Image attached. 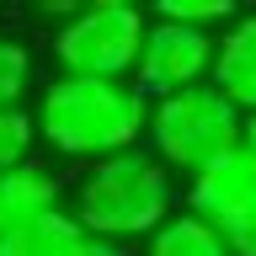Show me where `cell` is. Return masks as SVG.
Here are the masks:
<instances>
[{
  "mask_svg": "<svg viewBox=\"0 0 256 256\" xmlns=\"http://www.w3.org/2000/svg\"><path fill=\"white\" fill-rule=\"evenodd\" d=\"M38 139L59 150L64 160H102L139 150L150 139V102L134 80H86L59 75L38 96Z\"/></svg>",
  "mask_w": 256,
  "mask_h": 256,
  "instance_id": "1",
  "label": "cell"
},
{
  "mask_svg": "<svg viewBox=\"0 0 256 256\" xmlns=\"http://www.w3.org/2000/svg\"><path fill=\"white\" fill-rule=\"evenodd\" d=\"M171 203H176L171 171L150 150H128V155H112L80 176L70 214L80 219L86 235L123 246V240H150L171 219Z\"/></svg>",
  "mask_w": 256,
  "mask_h": 256,
  "instance_id": "2",
  "label": "cell"
},
{
  "mask_svg": "<svg viewBox=\"0 0 256 256\" xmlns=\"http://www.w3.org/2000/svg\"><path fill=\"white\" fill-rule=\"evenodd\" d=\"M246 139V112L219 96L214 86H192V91L160 96L150 107V155L166 171H208L214 160L235 155Z\"/></svg>",
  "mask_w": 256,
  "mask_h": 256,
  "instance_id": "3",
  "label": "cell"
},
{
  "mask_svg": "<svg viewBox=\"0 0 256 256\" xmlns=\"http://www.w3.org/2000/svg\"><path fill=\"white\" fill-rule=\"evenodd\" d=\"M144 22L139 6L128 0H96V6H80L59 22L54 32V59H59V75H86V80H134L144 54Z\"/></svg>",
  "mask_w": 256,
  "mask_h": 256,
  "instance_id": "4",
  "label": "cell"
},
{
  "mask_svg": "<svg viewBox=\"0 0 256 256\" xmlns=\"http://www.w3.org/2000/svg\"><path fill=\"white\" fill-rule=\"evenodd\" d=\"M214 48L219 38L214 32H198V27H182V22H150L144 32V54H139V70H134V86L144 96H176V91H192V86H208L214 75Z\"/></svg>",
  "mask_w": 256,
  "mask_h": 256,
  "instance_id": "5",
  "label": "cell"
},
{
  "mask_svg": "<svg viewBox=\"0 0 256 256\" xmlns=\"http://www.w3.org/2000/svg\"><path fill=\"white\" fill-rule=\"evenodd\" d=\"M187 214H198L214 230L251 219L256 214V160L246 150H235V155L214 160L208 171H198L187 182Z\"/></svg>",
  "mask_w": 256,
  "mask_h": 256,
  "instance_id": "6",
  "label": "cell"
},
{
  "mask_svg": "<svg viewBox=\"0 0 256 256\" xmlns=\"http://www.w3.org/2000/svg\"><path fill=\"white\" fill-rule=\"evenodd\" d=\"M208 86H214L219 96H230L246 118H256V11L235 16V22L219 32Z\"/></svg>",
  "mask_w": 256,
  "mask_h": 256,
  "instance_id": "7",
  "label": "cell"
},
{
  "mask_svg": "<svg viewBox=\"0 0 256 256\" xmlns=\"http://www.w3.org/2000/svg\"><path fill=\"white\" fill-rule=\"evenodd\" d=\"M48 208H64L54 171H43L38 160L16 166V171H0V235H16L22 224H32Z\"/></svg>",
  "mask_w": 256,
  "mask_h": 256,
  "instance_id": "8",
  "label": "cell"
},
{
  "mask_svg": "<svg viewBox=\"0 0 256 256\" xmlns=\"http://www.w3.org/2000/svg\"><path fill=\"white\" fill-rule=\"evenodd\" d=\"M144 256H230V246L198 214H171L155 235L144 240Z\"/></svg>",
  "mask_w": 256,
  "mask_h": 256,
  "instance_id": "9",
  "label": "cell"
},
{
  "mask_svg": "<svg viewBox=\"0 0 256 256\" xmlns=\"http://www.w3.org/2000/svg\"><path fill=\"white\" fill-rule=\"evenodd\" d=\"M11 240V251L16 256H70L86 240V230H80V219L70 214V208H48V214H38L32 224H22Z\"/></svg>",
  "mask_w": 256,
  "mask_h": 256,
  "instance_id": "10",
  "label": "cell"
},
{
  "mask_svg": "<svg viewBox=\"0 0 256 256\" xmlns=\"http://www.w3.org/2000/svg\"><path fill=\"white\" fill-rule=\"evenodd\" d=\"M32 144H38V118L22 107L0 112V171H16L32 160Z\"/></svg>",
  "mask_w": 256,
  "mask_h": 256,
  "instance_id": "11",
  "label": "cell"
},
{
  "mask_svg": "<svg viewBox=\"0 0 256 256\" xmlns=\"http://www.w3.org/2000/svg\"><path fill=\"white\" fill-rule=\"evenodd\" d=\"M155 16L160 22L198 27V32H214V27H230V22H235V6H230V0H160Z\"/></svg>",
  "mask_w": 256,
  "mask_h": 256,
  "instance_id": "12",
  "label": "cell"
},
{
  "mask_svg": "<svg viewBox=\"0 0 256 256\" xmlns=\"http://www.w3.org/2000/svg\"><path fill=\"white\" fill-rule=\"evenodd\" d=\"M27 86H32V54H27V43H16V38L0 32V112L22 107Z\"/></svg>",
  "mask_w": 256,
  "mask_h": 256,
  "instance_id": "13",
  "label": "cell"
},
{
  "mask_svg": "<svg viewBox=\"0 0 256 256\" xmlns=\"http://www.w3.org/2000/svg\"><path fill=\"white\" fill-rule=\"evenodd\" d=\"M219 235H224V246H230V256H256V214L230 224V230H219Z\"/></svg>",
  "mask_w": 256,
  "mask_h": 256,
  "instance_id": "14",
  "label": "cell"
},
{
  "mask_svg": "<svg viewBox=\"0 0 256 256\" xmlns=\"http://www.w3.org/2000/svg\"><path fill=\"white\" fill-rule=\"evenodd\" d=\"M70 256H128V251H123V246H112V240H96V235H86V240H80V246H75Z\"/></svg>",
  "mask_w": 256,
  "mask_h": 256,
  "instance_id": "15",
  "label": "cell"
},
{
  "mask_svg": "<svg viewBox=\"0 0 256 256\" xmlns=\"http://www.w3.org/2000/svg\"><path fill=\"white\" fill-rule=\"evenodd\" d=\"M240 150L256 160V118H246V139H240Z\"/></svg>",
  "mask_w": 256,
  "mask_h": 256,
  "instance_id": "16",
  "label": "cell"
},
{
  "mask_svg": "<svg viewBox=\"0 0 256 256\" xmlns=\"http://www.w3.org/2000/svg\"><path fill=\"white\" fill-rule=\"evenodd\" d=\"M0 256H16V251H11V240H6V235H0Z\"/></svg>",
  "mask_w": 256,
  "mask_h": 256,
  "instance_id": "17",
  "label": "cell"
}]
</instances>
